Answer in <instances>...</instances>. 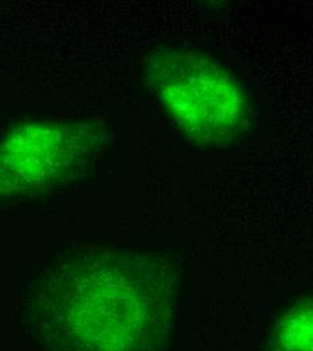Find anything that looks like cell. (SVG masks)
Segmentation results:
<instances>
[{
  "instance_id": "6da1fadb",
  "label": "cell",
  "mask_w": 313,
  "mask_h": 351,
  "mask_svg": "<svg viewBox=\"0 0 313 351\" xmlns=\"http://www.w3.org/2000/svg\"><path fill=\"white\" fill-rule=\"evenodd\" d=\"M179 270L165 252L100 246L65 254L32 287L27 320L47 351H160Z\"/></svg>"
},
{
  "instance_id": "7a4b0ae2",
  "label": "cell",
  "mask_w": 313,
  "mask_h": 351,
  "mask_svg": "<svg viewBox=\"0 0 313 351\" xmlns=\"http://www.w3.org/2000/svg\"><path fill=\"white\" fill-rule=\"evenodd\" d=\"M142 72L168 119L193 145L223 150L253 129L254 112L246 89L210 54L158 47L146 57Z\"/></svg>"
},
{
  "instance_id": "3957f363",
  "label": "cell",
  "mask_w": 313,
  "mask_h": 351,
  "mask_svg": "<svg viewBox=\"0 0 313 351\" xmlns=\"http://www.w3.org/2000/svg\"><path fill=\"white\" fill-rule=\"evenodd\" d=\"M105 139L96 121H29L0 142V199L23 197L82 175Z\"/></svg>"
},
{
  "instance_id": "277c9868",
  "label": "cell",
  "mask_w": 313,
  "mask_h": 351,
  "mask_svg": "<svg viewBox=\"0 0 313 351\" xmlns=\"http://www.w3.org/2000/svg\"><path fill=\"white\" fill-rule=\"evenodd\" d=\"M312 308L308 295L279 308L266 332L265 351H313Z\"/></svg>"
}]
</instances>
